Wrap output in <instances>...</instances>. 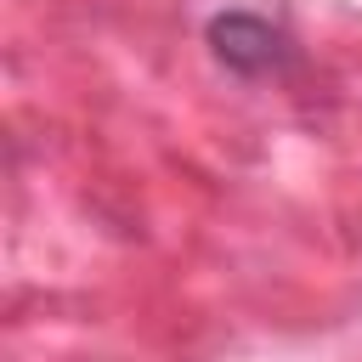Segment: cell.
Instances as JSON below:
<instances>
[{
  "label": "cell",
  "mask_w": 362,
  "mask_h": 362,
  "mask_svg": "<svg viewBox=\"0 0 362 362\" xmlns=\"http://www.w3.org/2000/svg\"><path fill=\"white\" fill-rule=\"evenodd\" d=\"M209 57L238 74V79H283L300 68V45L283 23L260 17V11H215L204 28Z\"/></svg>",
  "instance_id": "6da1fadb"
}]
</instances>
